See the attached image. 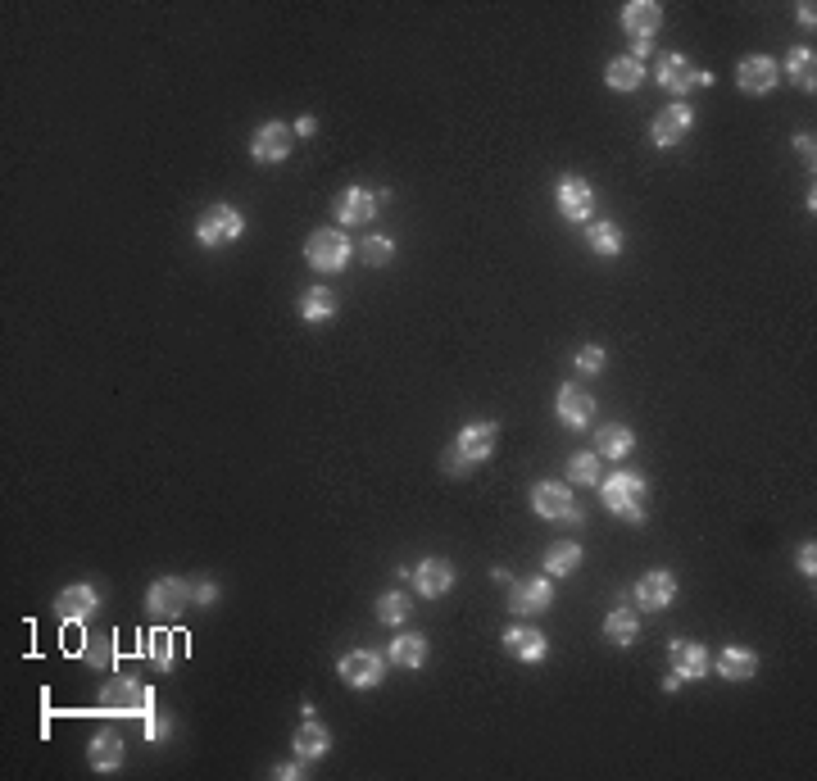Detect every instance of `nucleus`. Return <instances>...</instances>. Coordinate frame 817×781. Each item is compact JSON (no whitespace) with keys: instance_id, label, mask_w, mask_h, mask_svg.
Listing matches in <instances>:
<instances>
[{"instance_id":"1","label":"nucleus","mask_w":817,"mask_h":781,"mask_svg":"<svg viewBox=\"0 0 817 781\" xmlns=\"http://www.w3.org/2000/svg\"><path fill=\"white\" fill-rule=\"evenodd\" d=\"M600 500L609 505V514L627 518V523H645V477L631 473V468H618L613 477H604Z\"/></svg>"},{"instance_id":"2","label":"nucleus","mask_w":817,"mask_h":781,"mask_svg":"<svg viewBox=\"0 0 817 781\" xmlns=\"http://www.w3.org/2000/svg\"><path fill=\"white\" fill-rule=\"evenodd\" d=\"M495 441H500V427H495V423L459 427L454 445L445 450V468H450V473H463V468H473V464H486V459H491V450H495Z\"/></svg>"},{"instance_id":"3","label":"nucleus","mask_w":817,"mask_h":781,"mask_svg":"<svg viewBox=\"0 0 817 781\" xmlns=\"http://www.w3.org/2000/svg\"><path fill=\"white\" fill-rule=\"evenodd\" d=\"M350 255H355V241L336 228H318L305 246V259L314 273H341V268L350 264Z\"/></svg>"},{"instance_id":"4","label":"nucleus","mask_w":817,"mask_h":781,"mask_svg":"<svg viewBox=\"0 0 817 781\" xmlns=\"http://www.w3.org/2000/svg\"><path fill=\"white\" fill-rule=\"evenodd\" d=\"M241 232H246V218H241L237 205H209L205 214H200V223H196V241L200 246H209V250L237 241Z\"/></svg>"},{"instance_id":"5","label":"nucleus","mask_w":817,"mask_h":781,"mask_svg":"<svg viewBox=\"0 0 817 781\" xmlns=\"http://www.w3.org/2000/svg\"><path fill=\"white\" fill-rule=\"evenodd\" d=\"M654 64H659V82H663V87H668L677 100L690 96L695 87H709V82H713V73H699L695 64L681 55V50H668V55H659Z\"/></svg>"},{"instance_id":"6","label":"nucleus","mask_w":817,"mask_h":781,"mask_svg":"<svg viewBox=\"0 0 817 781\" xmlns=\"http://www.w3.org/2000/svg\"><path fill=\"white\" fill-rule=\"evenodd\" d=\"M382 673H386V659L373 650H350L341 659V682L345 686H355V691H373V686H382Z\"/></svg>"},{"instance_id":"7","label":"nucleus","mask_w":817,"mask_h":781,"mask_svg":"<svg viewBox=\"0 0 817 781\" xmlns=\"http://www.w3.org/2000/svg\"><path fill=\"white\" fill-rule=\"evenodd\" d=\"M291 146H296V132L286 128V123H264V128H255V137H250L255 164H282V159L291 155Z\"/></svg>"},{"instance_id":"8","label":"nucleus","mask_w":817,"mask_h":781,"mask_svg":"<svg viewBox=\"0 0 817 781\" xmlns=\"http://www.w3.org/2000/svg\"><path fill=\"white\" fill-rule=\"evenodd\" d=\"M736 82H740V91H749V96H768V91L781 82V64L772 60V55H745L736 69Z\"/></svg>"},{"instance_id":"9","label":"nucleus","mask_w":817,"mask_h":781,"mask_svg":"<svg viewBox=\"0 0 817 781\" xmlns=\"http://www.w3.org/2000/svg\"><path fill=\"white\" fill-rule=\"evenodd\" d=\"M532 509L541 518H563V523H572V527L581 523V514H577V505H572V495H568V486L563 482H536Z\"/></svg>"},{"instance_id":"10","label":"nucleus","mask_w":817,"mask_h":781,"mask_svg":"<svg viewBox=\"0 0 817 781\" xmlns=\"http://www.w3.org/2000/svg\"><path fill=\"white\" fill-rule=\"evenodd\" d=\"M690 123H695V109L686 105V100H677V105H668V109H659V119L650 123V137H654V146H677L681 137L690 132Z\"/></svg>"},{"instance_id":"11","label":"nucleus","mask_w":817,"mask_h":781,"mask_svg":"<svg viewBox=\"0 0 817 781\" xmlns=\"http://www.w3.org/2000/svg\"><path fill=\"white\" fill-rule=\"evenodd\" d=\"M187 604H191V586L182 582V577H159V582L146 591V609L164 613V618H178Z\"/></svg>"},{"instance_id":"12","label":"nucleus","mask_w":817,"mask_h":781,"mask_svg":"<svg viewBox=\"0 0 817 781\" xmlns=\"http://www.w3.org/2000/svg\"><path fill=\"white\" fill-rule=\"evenodd\" d=\"M659 28H663V10L654 0H631V5H622V32H627L631 41H654Z\"/></svg>"},{"instance_id":"13","label":"nucleus","mask_w":817,"mask_h":781,"mask_svg":"<svg viewBox=\"0 0 817 781\" xmlns=\"http://www.w3.org/2000/svg\"><path fill=\"white\" fill-rule=\"evenodd\" d=\"M677 600V577L668 573V568H654V573H645L636 582V604L640 609H668V604Z\"/></svg>"},{"instance_id":"14","label":"nucleus","mask_w":817,"mask_h":781,"mask_svg":"<svg viewBox=\"0 0 817 781\" xmlns=\"http://www.w3.org/2000/svg\"><path fill=\"white\" fill-rule=\"evenodd\" d=\"M504 650H509L518 663H541L545 654H550V641H545L541 627H509V632H504Z\"/></svg>"},{"instance_id":"15","label":"nucleus","mask_w":817,"mask_h":781,"mask_svg":"<svg viewBox=\"0 0 817 781\" xmlns=\"http://www.w3.org/2000/svg\"><path fill=\"white\" fill-rule=\"evenodd\" d=\"M559 209H563V218H572V223H586V218H591V209H595L591 182H586V178H563L559 182Z\"/></svg>"},{"instance_id":"16","label":"nucleus","mask_w":817,"mask_h":781,"mask_svg":"<svg viewBox=\"0 0 817 781\" xmlns=\"http://www.w3.org/2000/svg\"><path fill=\"white\" fill-rule=\"evenodd\" d=\"M55 609H60L64 623H82V618H91V613L100 609V591H96V586H87V582L64 586L60 600H55Z\"/></svg>"},{"instance_id":"17","label":"nucleus","mask_w":817,"mask_h":781,"mask_svg":"<svg viewBox=\"0 0 817 781\" xmlns=\"http://www.w3.org/2000/svg\"><path fill=\"white\" fill-rule=\"evenodd\" d=\"M509 604L518 613H545L554 604V586L545 577H527V582H513L509 586Z\"/></svg>"},{"instance_id":"18","label":"nucleus","mask_w":817,"mask_h":781,"mask_svg":"<svg viewBox=\"0 0 817 781\" xmlns=\"http://www.w3.org/2000/svg\"><path fill=\"white\" fill-rule=\"evenodd\" d=\"M377 214V196L364 187H345L341 196H336V223H345V228H355V223H368V218Z\"/></svg>"},{"instance_id":"19","label":"nucleus","mask_w":817,"mask_h":781,"mask_svg":"<svg viewBox=\"0 0 817 781\" xmlns=\"http://www.w3.org/2000/svg\"><path fill=\"white\" fill-rule=\"evenodd\" d=\"M87 763L96 772H119V763H123V736L114 732V727H100L96 736H91V745H87Z\"/></svg>"},{"instance_id":"20","label":"nucleus","mask_w":817,"mask_h":781,"mask_svg":"<svg viewBox=\"0 0 817 781\" xmlns=\"http://www.w3.org/2000/svg\"><path fill=\"white\" fill-rule=\"evenodd\" d=\"M672 673L681 682H699V677L709 673V650L699 641H672Z\"/></svg>"},{"instance_id":"21","label":"nucleus","mask_w":817,"mask_h":781,"mask_svg":"<svg viewBox=\"0 0 817 781\" xmlns=\"http://www.w3.org/2000/svg\"><path fill=\"white\" fill-rule=\"evenodd\" d=\"M100 704L105 709H141V704H155V695L137 682V677H119V682H109L100 691Z\"/></svg>"},{"instance_id":"22","label":"nucleus","mask_w":817,"mask_h":781,"mask_svg":"<svg viewBox=\"0 0 817 781\" xmlns=\"http://www.w3.org/2000/svg\"><path fill=\"white\" fill-rule=\"evenodd\" d=\"M414 586H418V595H427V600H441V595L454 586V568L445 564V559H423V564L414 568Z\"/></svg>"},{"instance_id":"23","label":"nucleus","mask_w":817,"mask_h":781,"mask_svg":"<svg viewBox=\"0 0 817 781\" xmlns=\"http://www.w3.org/2000/svg\"><path fill=\"white\" fill-rule=\"evenodd\" d=\"M727 682H749V677L758 673V654L749 650V645H727V650L718 654V663H713Z\"/></svg>"},{"instance_id":"24","label":"nucleus","mask_w":817,"mask_h":781,"mask_svg":"<svg viewBox=\"0 0 817 781\" xmlns=\"http://www.w3.org/2000/svg\"><path fill=\"white\" fill-rule=\"evenodd\" d=\"M591 414H595V400H591V391H581V386H563L559 391V418H563V427H586L591 423Z\"/></svg>"},{"instance_id":"25","label":"nucleus","mask_w":817,"mask_h":781,"mask_svg":"<svg viewBox=\"0 0 817 781\" xmlns=\"http://www.w3.org/2000/svg\"><path fill=\"white\" fill-rule=\"evenodd\" d=\"M781 73L790 78V87L808 91V96L817 91V55H813L808 46H795V50H790V55H786V69H781Z\"/></svg>"},{"instance_id":"26","label":"nucleus","mask_w":817,"mask_h":781,"mask_svg":"<svg viewBox=\"0 0 817 781\" xmlns=\"http://www.w3.org/2000/svg\"><path fill=\"white\" fill-rule=\"evenodd\" d=\"M631 450H636V432H631L627 423H609V427H600V436H595V455L600 459H627Z\"/></svg>"},{"instance_id":"27","label":"nucleus","mask_w":817,"mask_h":781,"mask_svg":"<svg viewBox=\"0 0 817 781\" xmlns=\"http://www.w3.org/2000/svg\"><path fill=\"white\" fill-rule=\"evenodd\" d=\"M332 750V732H327L323 722H300V732H296V754L305 763H314V759H323V754Z\"/></svg>"},{"instance_id":"28","label":"nucleus","mask_w":817,"mask_h":781,"mask_svg":"<svg viewBox=\"0 0 817 781\" xmlns=\"http://www.w3.org/2000/svg\"><path fill=\"white\" fill-rule=\"evenodd\" d=\"M427 659V636L409 632V636H395L391 650H386V663H395V668H423Z\"/></svg>"},{"instance_id":"29","label":"nucleus","mask_w":817,"mask_h":781,"mask_svg":"<svg viewBox=\"0 0 817 781\" xmlns=\"http://www.w3.org/2000/svg\"><path fill=\"white\" fill-rule=\"evenodd\" d=\"M604 636H609L613 645H622V650H627V645L640 636V613L627 609V604H622V609H613L609 618H604Z\"/></svg>"},{"instance_id":"30","label":"nucleus","mask_w":817,"mask_h":781,"mask_svg":"<svg viewBox=\"0 0 817 781\" xmlns=\"http://www.w3.org/2000/svg\"><path fill=\"white\" fill-rule=\"evenodd\" d=\"M300 318H305V323H327V318H336V291L309 287L305 296H300Z\"/></svg>"},{"instance_id":"31","label":"nucleus","mask_w":817,"mask_h":781,"mask_svg":"<svg viewBox=\"0 0 817 781\" xmlns=\"http://www.w3.org/2000/svg\"><path fill=\"white\" fill-rule=\"evenodd\" d=\"M604 78H609L613 91H636L640 82H645V64H636L631 55H618V60H609Z\"/></svg>"},{"instance_id":"32","label":"nucleus","mask_w":817,"mask_h":781,"mask_svg":"<svg viewBox=\"0 0 817 781\" xmlns=\"http://www.w3.org/2000/svg\"><path fill=\"white\" fill-rule=\"evenodd\" d=\"M581 568V545L577 541H554L550 550H545V573L554 577H568Z\"/></svg>"},{"instance_id":"33","label":"nucleus","mask_w":817,"mask_h":781,"mask_svg":"<svg viewBox=\"0 0 817 781\" xmlns=\"http://www.w3.org/2000/svg\"><path fill=\"white\" fill-rule=\"evenodd\" d=\"M586 246L595 250V255H604V259H613V255H622V228L618 223H591V232H586Z\"/></svg>"},{"instance_id":"34","label":"nucleus","mask_w":817,"mask_h":781,"mask_svg":"<svg viewBox=\"0 0 817 781\" xmlns=\"http://www.w3.org/2000/svg\"><path fill=\"white\" fill-rule=\"evenodd\" d=\"M568 482H577V486H595V482H600V455H595V450L572 455L568 459Z\"/></svg>"},{"instance_id":"35","label":"nucleus","mask_w":817,"mask_h":781,"mask_svg":"<svg viewBox=\"0 0 817 781\" xmlns=\"http://www.w3.org/2000/svg\"><path fill=\"white\" fill-rule=\"evenodd\" d=\"M377 618H382V623H391V627H400L404 618H409V595H404V591H386L382 600H377Z\"/></svg>"},{"instance_id":"36","label":"nucleus","mask_w":817,"mask_h":781,"mask_svg":"<svg viewBox=\"0 0 817 781\" xmlns=\"http://www.w3.org/2000/svg\"><path fill=\"white\" fill-rule=\"evenodd\" d=\"M359 250H364V259H368V264H373V268H382V264H391V255H395V241H391V237H368Z\"/></svg>"},{"instance_id":"37","label":"nucleus","mask_w":817,"mask_h":781,"mask_svg":"<svg viewBox=\"0 0 817 781\" xmlns=\"http://www.w3.org/2000/svg\"><path fill=\"white\" fill-rule=\"evenodd\" d=\"M150 659H155V668H168V663H173V636L168 632L150 636Z\"/></svg>"},{"instance_id":"38","label":"nucleus","mask_w":817,"mask_h":781,"mask_svg":"<svg viewBox=\"0 0 817 781\" xmlns=\"http://www.w3.org/2000/svg\"><path fill=\"white\" fill-rule=\"evenodd\" d=\"M577 368H581V373H600V368H604V350L600 346H581L577 350Z\"/></svg>"},{"instance_id":"39","label":"nucleus","mask_w":817,"mask_h":781,"mask_svg":"<svg viewBox=\"0 0 817 781\" xmlns=\"http://www.w3.org/2000/svg\"><path fill=\"white\" fill-rule=\"evenodd\" d=\"M168 732H173V727H168V718H159V713L150 709V718H146V741H168Z\"/></svg>"},{"instance_id":"40","label":"nucleus","mask_w":817,"mask_h":781,"mask_svg":"<svg viewBox=\"0 0 817 781\" xmlns=\"http://www.w3.org/2000/svg\"><path fill=\"white\" fill-rule=\"evenodd\" d=\"M799 573H804L808 582H813V577H817V550H813V541H808V545H799Z\"/></svg>"},{"instance_id":"41","label":"nucleus","mask_w":817,"mask_h":781,"mask_svg":"<svg viewBox=\"0 0 817 781\" xmlns=\"http://www.w3.org/2000/svg\"><path fill=\"white\" fill-rule=\"evenodd\" d=\"M273 777H282V781H291V777H305V759L296 754V763H277L273 768Z\"/></svg>"},{"instance_id":"42","label":"nucleus","mask_w":817,"mask_h":781,"mask_svg":"<svg viewBox=\"0 0 817 781\" xmlns=\"http://www.w3.org/2000/svg\"><path fill=\"white\" fill-rule=\"evenodd\" d=\"M795 150L808 159V164H813V155H817V141H813V132H795Z\"/></svg>"},{"instance_id":"43","label":"nucleus","mask_w":817,"mask_h":781,"mask_svg":"<svg viewBox=\"0 0 817 781\" xmlns=\"http://www.w3.org/2000/svg\"><path fill=\"white\" fill-rule=\"evenodd\" d=\"M87 663H91V668H105V663H109V645H105V641H91Z\"/></svg>"},{"instance_id":"44","label":"nucleus","mask_w":817,"mask_h":781,"mask_svg":"<svg viewBox=\"0 0 817 781\" xmlns=\"http://www.w3.org/2000/svg\"><path fill=\"white\" fill-rule=\"evenodd\" d=\"M314 128H318V123H314V119H300V123H296V128H291V132H296V137H300V141H305V137H314Z\"/></svg>"},{"instance_id":"45","label":"nucleus","mask_w":817,"mask_h":781,"mask_svg":"<svg viewBox=\"0 0 817 781\" xmlns=\"http://www.w3.org/2000/svg\"><path fill=\"white\" fill-rule=\"evenodd\" d=\"M196 600H200V604H214V600H218V586H209V582H205V586L196 591Z\"/></svg>"},{"instance_id":"46","label":"nucleus","mask_w":817,"mask_h":781,"mask_svg":"<svg viewBox=\"0 0 817 781\" xmlns=\"http://www.w3.org/2000/svg\"><path fill=\"white\" fill-rule=\"evenodd\" d=\"M799 23H804V28H813V23H817V10H813V5H799Z\"/></svg>"}]
</instances>
